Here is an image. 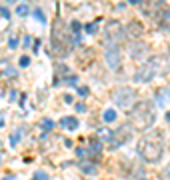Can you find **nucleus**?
<instances>
[{
  "label": "nucleus",
  "mask_w": 170,
  "mask_h": 180,
  "mask_svg": "<svg viewBox=\"0 0 170 180\" xmlns=\"http://www.w3.org/2000/svg\"><path fill=\"white\" fill-rule=\"evenodd\" d=\"M50 44H52V52L60 58L68 56L72 52V44H74L72 36H70V30L66 28V24L60 18H56L52 24V42Z\"/></svg>",
  "instance_id": "f257e3e1"
},
{
  "label": "nucleus",
  "mask_w": 170,
  "mask_h": 180,
  "mask_svg": "<svg viewBox=\"0 0 170 180\" xmlns=\"http://www.w3.org/2000/svg\"><path fill=\"white\" fill-rule=\"evenodd\" d=\"M154 116H156L154 104H152L150 100H142V102H136L134 108L130 110L128 122H130V126L144 130V128H148V126H152V122H154Z\"/></svg>",
  "instance_id": "f03ea898"
},
{
  "label": "nucleus",
  "mask_w": 170,
  "mask_h": 180,
  "mask_svg": "<svg viewBox=\"0 0 170 180\" xmlns=\"http://www.w3.org/2000/svg\"><path fill=\"white\" fill-rule=\"evenodd\" d=\"M164 150L162 144V134L160 132H148L146 136H142L140 140V154L146 162H156L160 160Z\"/></svg>",
  "instance_id": "7ed1b4c3"
},
{
  "label": "nucleus",
  "mask_w": 170,
  "mask_h": 180,
  "mask_svg": "<svg viewBox=\"0 0 170 180\" xmlns=\"http://www.w3.org/2000/svg\"><path fill=\"white\" fill-rule=\"evenodd\" d=\"M160 62H162V58H150V60H146L142 66L136 70V74H134V82H150L152 78L156 76V72L160 70Z\"/></svg>",
  "instance_id": "20e7f679"
},
{
  "label": "nucleus",
  "mask_w": 170,
  "mask_h": 180,
  "mask_svg": "<svg viewBox=\"0 0 170 180\" xmlns=\"http://www.w3.org/2000/svg\"><path fill=\"white\" fill-rule=\"evenodd\" d=\"M134 98H136V92L132 88H128V86H118V88H114V92H112L114 104L120 106V108H130L134 104Z\"/></svg>",
  "instance_id": "39448f33"
},
{
  "label": "nucleus",
  "mask_w": 170,
  "mask_h": 180,
  "mask_svg": "<svg viewBox=\"0 0 170 180\" xmlns=\"http://www.w3.org/2000/svg\"><path fill=\"white\" fill-rule=\"evenodd\" d=\"M124 38V26L118 20H112L108 22L106 28V44H120V40Z\"/></svg>",
  "instance_id": "423d86ee"
},
{
  "label": "nucleus",
  "mask_w": 170,
  "mask_h": 180,
  "mask_svg": "<svg viewBox=\"0 0 170 180\" xmlns=\"http://www.w3.org/2000/svg\"><path fill=\"white\" fill-rule=\"evenodd\" d=\"M128 138H130V130H126V126H120L118 130L108 134V144H110V148L114 150V148H118V146H122Z\"/></svg>",
  "instance_id": "0eeeda50"
},
{
  "label": "nucleus",
  "mask_w": 170,
  "mask_h": 180,
  "mask_svg": "<svg viewBox=\"0 0 170 180\" xmlns=\"http://www.w3.org/2000/svg\"><path fill=\"white\" fill-rule=\"evenodd\" d=\"M106 64L112 70L120 66V44H106Z\"/></svg>",
  "instance_id": "6e6552de"
},
{
  "label": "nucleus",
  "mask_w": 170,
  "mask_h": 180,
  "mask_svg": "<svg viewBox=\"0 0 170 180\" xmlns=\"http://www.w3.org/2000/svg\"><path fill=\"white\" fill-rule=\"evenodd\" d=\"M124 36L132 38V40L140 38V36H142V24L138 22V20H132V22H128V24H126V28H124Z\"/></svg>",
  "instance_id": "1a4fd4ad"
},
{
  "label": "nucleus",
  "mask_w": 170,
  "mask_h": 180,
  "mask_svg": "<svg viewBox=\"0 0 170 180\" xmlns=\"http://www.w3.org/2000/svg\"><path fill=\"white\" fill-rule=\"evenodd\" d=\"M60 126H64L66 130H76L80 124H78V120H76L74 116H62L60 118Z\"/></svg>",
  "instance_id": "9d476101"
},
{
  "label": "nucleus",
  "mask_w": 170,
  "mask_h": 180,
  "mask_svg": "<svg viewBox=\"0 0 170 180\" xmlns=\"http://www.w3.org/2000/svg\"><path fill=\"white\" fill-rule=\"evenodd\" d=\"M132 56L138 60V62H142V60L148 56V48H146L144 44H142V46H140V44H138V46H134V48H132Z\"/></svg>",
  "instance_id": "9b49d317"
},
{
  "label": "nucleus",
  "mask_w": 170,
  "mask_h": 180,
  "mask_svg": "<svg viewBox=\"0 0 170 180\" xmlns=\"http://www.w3.org/2000/svg\"><path fill=\"white\" fill-rule=\"evenodd\" d=\"M88 158H84V160H80L78 162V166H80V170L84 172V174H94L96 172V166H94V160L92 162H86Z\"/></svg>",
  "instance_id": "f8f14e48"
},
{
  "label": "nucleus",
  "mask_w": 170,
  "mask_h": 180,
  "mask_svg": "<svg viewBox=\"0 0 170 180\" xmlns=\"http://www.w3.org/2000/svg\"><path fill=\"white\" fill-rule=\"evenodd\" d=\"M156 100H158V106H166L170 102V94H168V88H162L160 92H156Z\"/></svg>",
  "instance_id": "ddd939ff"
},
{
  "label": "nucleus",
  "mask_w": 170,
  "mask_h": 180,
  "mask_svg": "<svg viewBox=\"0 0 170 180\" xmlns=\"http://www.w3.org/2000/svg\"><path fill=\"white\" fill-rule=\"evenodd\" d=\"M80 30H82L80 22H78V20H72V34H74L72 42H80Z\"/></svg>",
  "instance_id": "4468645a"
},
{
  "label": "nucleus",
  "mask_w": 170,
  "mask_h": 180,
  "mask_svg": "<svg viewBox=\"0 0 170 180\" xmlns=\"http://www.w3.org/2000/svg\"><path fill=\"white\" fill-rule=\"evenodd\" d=\"M160 26L166 28V30H170V10H164V14L160 18Z\"/></svg>",
  "instance_id": "2eb2a0df"
},
{
  "label": "nucleus",
  "mask_w": 170,
  "mask_h": 180,
  "mask_svg": "<svg viewBox=\"0 0 170 180\" xmlns=\"http://www.w3.org/2000/svg\"><path fill=\"white\" fill-rule=\"evenodd\" d=\"M22 132H24V128H18L16 132H12V136H10V144L12 146H16L20 142V136H22Z\"/></svg>",
  "instance_id": "dca6fc26"
},
{
  "label": "nucleus",
  "mask_w": 170,
  "mask_h": 180,
  "mask_svg": "<svg viewBox=\"0 0 170 180\" xmlns=\"http://www.w3.org/2000/svg\"><path fill=\"white\" fill-rule=\"evenodd\" d=\"M28 12H30V8L26 6V4H18V6H16V14L18 16H26Z\"/></svg>",
  "instance_id": "f3484780"
},
{
  "label": "nucleus",
  "mask_w": 170,
  "mask_h": 180,
  "mask_svg": "<svg viewBox=\"0 0 170 180\" xmlns=\"http://www.w3.org/2000/svg\"><path fill=\"white\" fill-rule=\"evenodd\" d=\"M100 148H102V144L98 142V140H92V144H90V152H92V154H100Z\"/></svg>",
  "instance_id": "a211bd4d"
},
{
  "label": "nucleus",
  "mask_w": 170,
  "mask_h": 180,
  "mask_svg": "<svg viewBox=\"0 0 170 180\" xmlns=\"http://www.w3.org/2000/svg\"><path fill=\"white\" fill-rule=\"evenodd\" d=\"M104 120H106V122H114V120H116V112H114V110H106V112H104Z\"/></svg>",
  "instance_id": "6ab92c4d"
},
{
  "label": "nucleus",
  "mask_w": 170,
  "mask_h": 180,
  "mask_svg": "<svg viewBox=\"0 0 170 180\" xmlns=\"http://www.w3.org/2000/svg\"><path fill=\"white\" fill-rule=\"evenodd\" d=\"M42 128H44V130H52L54 128V122H52L50 118H44V120H42Z\"/></svg>",
  "instance_id": "aec40b11"
},
{
  "label": "nucleus",
  "mask_w": 170,
  "mask_h": 180,
  "mask_svg": "<svg viewBox=\"0 0 170 180\" xmlns=\"http://www.w3.org/2000/svg\"><path fill=\"white\" fill-rule=\"evenodd\" d=\"M84 28H86V32H88V34H94V32L98 30V24H96V22H90V24H86Z\"/></svg>",
  "instance_id": "412c9836"
},
{
  "label": "nucleus",
  "mask_w": 170,
  "mask_h": 180,
  "mask_svg": "<svg viewBox=\"0 0 170 180\" xmlns=\"http://www.w3.org/2000/svg\"><path fill=\"white\" fill-rule=\"evenodd\" d=\"M88 86H80V88H78V96H88Z\"/></svg>",
  "instance_id": "4be33fe9"
},
{
  "label": "nucleus",
  "mask_w": 170,
  "mask_h": 180,
  "mask_svg": "<svg viewBox=\"0 0 170 180\" xmlns=\"http://www.w3.org/2000/svg\"><path fill=\"white\" fill-rule=\"evenodd\" d=\"M32 180H48V176H46L44 172H36V174H34V178H32Z\"/></svg>",
  "instance_id": "5701e85b"
},
{
  "label": "nucleus",
  "mask_w": 170,
  "mask_h": 180,
  "mask_svg": "<svg viewBox=\"0 0 170 180\" xmlns=\"http://www.w3.org/2000/svg\"><path fill=\"white\" fill-rule=\"evenodd\" d=\"M34 16L40 20V22H46V18H44V14H42V10H34Z\"/></svg>",
  "instance_id": "b1692460"
},
{
  "label": "nucleus",
  "mask_w": 170,
  "mask_h": 180,
  "mask_svg": "<svg viewBox=\"0 0 170 180\" xmlns=\"http://www.w3.org/2000/svg\"><path fill=\"white\" fill-rule=\"evenodd\" d=\"M162 180H170V166H166L162 170Z\"/></svg>",
  "instance_id": "393cba45"
},
{
  "label": "nucleus",
  "mask_w": 170,
  "mask_h": 180,
  "mask_svg": "<svg viewBox=\"0 0 170 180\" xmlns=\"http://www.w3.org/2000/svg\"><path fill=\"white\" fill-rule=\"evenodd\" d=\"M76 156H78L80 160H84V156H86V150H84V148H76Z\"/></svg>",
  "instance_id": "a878e982"
},
{
  "label": "nucleus",
  "mask_w": 170,
  "mask_h": 180,
  "mask_svg": "<svg viewBox=\"0 0 170 180\" xmlns=\"http://www.w3.org/2000/svg\"><path fill=\"white\" fill-rule=\"evenodd\" d=\"M28 64H30V58H28V56H22V58H20V66H28Z\"/></svg>",
  "instance_id": "bb28decb"
},
{
  "label": "nucleus",
  "mask_w": 170,
  "mask_h": 180,
  "mask_svg": "<svg viewBox=\"0 0 170 180\" xmlns=\"http://www.w3.org/2000/svg\"><path fill=\"white\" fill-rule=\"evenodd\" d=\"M30 42H32V38L30 36H24V48H30Z\"/></svg>",
  "instance_id": "cd10ccee"
},
{
  "label": "nucleus",
  "mask_w": 170,
  "mask_h": 180,
  "mask_svg": "<svg viewBox=\"0 0 170 180\" xmlns=\"http://www.w3.org/2000/svg\"><path fill=\"white\" fill-rule=\"evenodd\" d=\"M18 46V38H10V48H16Z\"/></svg>",
  "instance_id": "c85d7f7f"
},
{
  "label": "nucleus",
  "mask_w": 170,
  "mask_h": 180,
  "mask_svg": "<svg viewBox=\"0 0 170 180\" xmlns=\"http://www.w3.org/2000/svg\"><path fill=\"white\" fill-rule=\"evenodd\" d=\"M66 82H68V84H76V76H68Z\"/></svg>",
  "instance_id": "c756f323"
},
{
  "label": "nucleus",
  "mask_w": 170,
  "mask_h": 180,
  "mask_svg": "<svg viewBox=\"0 0 170 180\" xmlns=\"http://www.w3.org/2000/svg\"><path fill=\"white\" fill-rule=\"evenodd\" d=\"M76 110H78V112H84L86 106H84V104H76Z\"/></svg>",
  "instance_id": "7c9ffc66"
},
{
  "label": "nucleus",
  "mask_w": 170,
  "mask_h": 180,
  "mask_svg": "<svg viewBox=\"0 0 170 180\" xmlns=\"http://www.w3.org/2000/svg\"><path fill=\"white\" fill-rule=\"evenodd\" d=\"M0 12H2V16H4V18H8V16H10V14H8V10H6V8H0Z\"/></svg>",
  "instance_id": "2f4dec72"
},
{
  "label": "nucleus",
  "mask_w": 170,
  "mask_h": 180,
  "mask_svg": "<svg viewBox=\"0 0 170 180\" xmlns=\"http://www.w3.org/2000/svg\"><path fill=\"white\" fill-rule=\"evenodd\" d=\"M128 2H130V4H140L142 0H128Z\"/></svg>",
  "instance_id": "473e14b6"
},
{
  "label": "nucleus",
  "mask_w": 170,
  "mask_h": 180,
  "mask_svg": "<svg viewBox=\"0 0 170 180\" xmlns=\"http://www.w3.org/2000/svg\"><path fill=\"white\" fill-rule=\"evenodd\" d=\"M166 120H170V112H166Z\"/></svg>",
  "instance_id": "72a5a7b5"
},
{
  "label": "nucleus",
  "mask_w": 170,
  "mask_h": 180,
  "mask_svg": "<svg viewBox=\"0 0 170 180\" xmlns=\"http://www.w3.org/2000/svg\"><path fill=\"white\" fill-rule=\"evenodd\" d=\"M8 2H14V0H8Z\"/></svg>",
  "instance_id": "f704fd0d"
}]
</instances>
